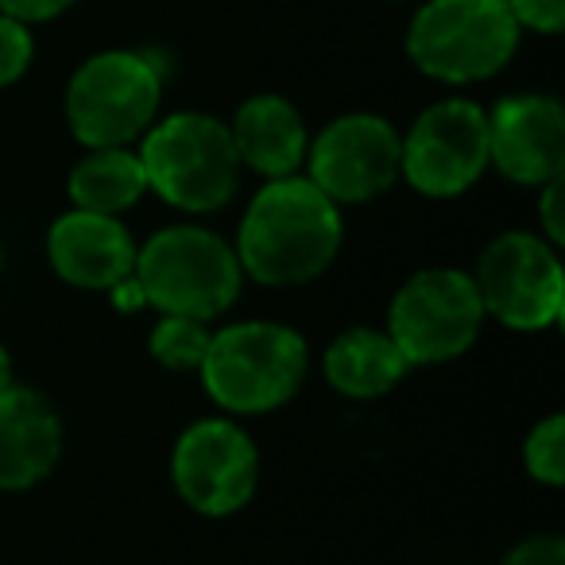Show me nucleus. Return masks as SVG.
Segmentation results:
<instances>
[{"instance_id": "18", "label": "nucleus", "mask_w": 565, "mask_h": 565, "mask_svg": "<svg viewBox=\"0 0 565 565\" xmlns=\"http://www.w3.org/2000/svg\"><path fill=\"white\" fill-rule=\"evenodd\" d=\"M210 338L213 333L205 330V322H198V318L163 315V322L151 330V356L174 372L202 369V356H205V349H210Z\"/></svg>"}, {"instance_id": "1", "label": "nucleus", "mask_w": 565, "mask_h": 565, "mask_svg": "<svg viewBox=\"0 0 565 565\" xmlns=\"http://www.w3.org/2000/svg\"><path fill=\"white\" fill-rule=\"evenodd\" d=\"M341 248V210L310 179H271L241 221L236 264L264 287H299L333 264Z\"/></svg>"}, {"instance_id": "6", "label": "nucleus", "mask_w": 565, "mask_h": 565, "mask_svg": "<svg viewBox=\"0 0 565 565\" xmlns=\"http://www.w3.org/2000/svg\"><path fill=\"white\" fill-rule=\"evenodd\" d=\"M163 97V74L148 55L102 51L74 71L66 120L86 148H128L151 128Z\"/></svg>"}, {"instance_id": "19", "label": "nucleus", "mask_w": 565, "mask_h": 565, "mask_svg": "<svg viewBox=\"0 0 565 565\" xmlns=\"http://www.w3.org/2000/svg\"><path fill=\"white\" fill-rule=\"evenodd\" d=\"M523 461L526 472L534 480L550 488H562L565 484V418L562 415H550L526 434V446H523Z\"/></svg>"}, {"instance_id": "11", "label": "nucleus", "mask_w": 565, "mask_h": 565, "mask_svg": "<svg viewBox=\"0 0 565 565\" xmlns=\"http://www.w3.org/2000/svg\"><path fill=\"white\" fill-rule=\"evenodd\" d=\"M310 182L338 205L380 198L399 179V132L384 117L349 113L322 128L307 148Z\"/></svg>"}, {"instance_id": "4", "label": "nucleus", "mask_w": 565, "mask_h": 565, "mask_svg": "<svg viewBox=\"0 0 565 565\" xmlns=\"http://www.w3.org/2000/svg\"><path fill=\"white\" fill-rule=\"evenodd\" d=\"M515 17L503 0H426L407 32V55L426 78L484 82L511 63L519 47Z\"/></svg>"}, {"instance_id": "14", "label": "nucleus", "mask_w": 565, "mask_h": 565, "mask_svg": "<svg viewBox=\"0 0 565 565\" xmlns=\"http://www.w3.org/2000/svg\"><path fill=\"white\" fill-rule=\"evenodd\" d=\"M63 454V426L40 392L4 387L0 392V488L20 492L55 469Z\"/></svg>"}, {"instance_id": "10", "label": "nucleus", "mask_w": 565, "mask_h": 565, "mask_svg": "<svg viewBox=\"0 0 565 565\" xmlns=\"http://www.w3.org/2000/svg\"><path fill=\"white\" fill-rule=\"evenodd\" d=\"M171 472L174 488L190 508L221 519L252 500L259 480V454L236 423L202 418L182 430Z\"/></svg>"}, {"instance_id": "12", "label": "nucleus", "mask_w": 565, "mask_h": 565, "mask_svg": "<svg viewBox=\"0 0 565 565\" xmlns=\"http://www.w3.org/2000/svg\"><path fill=\"white\" fill-rule=\"evenodd\" d=\"M488 163L511 182L542 186L565 171V113L557 97L515 94L488 113Z\"/></svg>"}, {"instance_id": "15", "label": "nucleus", "mask_w": 565, "mask_h": 565, "mask_svg": "<svg viewBox=\"0 0 565 565\" xmlns=\"http://www.w3.org/2000/svg\"><path fill=\"white\" fill-rule=\"evenodd\" d=\"M228 136H233L241 167H252L264 179H287V174H295L310 148V136L299 109L287 97H275V94L248 97L236 109Z\"/></svg>"}, {"instance_id": "3", "label": "nucleus", "mask_w": 565, "mask_h": 565, "mask_svg": "<svg viewBox=\"0 0 565 565\" xmlns=\"http://www.w3.org/2000/svg\"><path fill=\"white\" fill-rule=\"evenodd\" d=\"M310 369V349L287 326L241 322L213 333L202 356L205 392L233 415H264L291 399Z\"/></svg>"}, {"instance_id": "7", "label": "nucleus", "mask_w": 565, "mask_h": 565, "mask_svg": "<svg viewBox=\"0 0 565 565\" xmlns=\"http://www.w3.org/2000/svg\"><path fill=\"white\" fill-rule=\"evenodd\" d=\"M484 326L472 275L457 267H426L411 275L392 299L387 338L407 364H441L461 356Z\"/></svg>"}, {"instance_id": "21", "label": "nucleus", "mask_w": 565, "mask_h": 565, "mask_svg": "<svg viewBox=\"0 0 565 565\" xmlns=\"http://www.w3.org/2000/svg\"><path fill=\"white\" fill-rule=\"evenodd\" d=\"M519 28L539 35H557L565 28V0H503Z\"/></svg>"}, {"instance_id": "22", "label": "nucleus", "mask_w": 565, "mask_h": 565, "mask_svg": "<svg viewBox=\"0 0 565 565\" xmlns=\"http://www.w3.org/2000/svg\"><path fill=\"white\" fill-rule=\"evenodd\" d=\"M503 565H565V539L562 534H534V539H523Z\"/></svg>"}, {"instance_id": "9", "label": "nucleus", "mask_w": 565, "mask_h": 565, "mask_svg": "<svg viewBox=\"0 0 565 565\" xmlns=\"http://www.w3.org/2000/svg\"><path fill=\"white\" fill-rule=\"evenodd\" d=\"M488 167V113L449 97L423 113L399 140V174L426 198H457Z\"/></svg>"}, {"instance_id": "20", "label": "nucleus", "mask_w": 565, "mask_h": 565, "mask_svg": "<svg viewBox=\"0 0 565 565\" xmlns=\"http://www.w3.org/2000/svg\"><path fill=\"white\" fill-rule=\"evenodd\" d=\"M35 40L32 28L24 20H12L0 12V89L24 78V71L32 66Z\"/></svg>"}, {"instance_id": "13", "label": "nucleus", "mask_w": 565, "mask_h": 565, "mask_svg": "<svg viewBox=\"0 0 565 565\" xmlns=\"http://www.w3.org/2000/svg\"><path fill=\"white\" fill-rule=\"evenodd\" d=\"M47 256L55 271L86 291H113L136 267V244L117 217L74 210L51 225Z\"/></svg>"}, {"instance_id": "25", "label": "nucleus", "mask_w": 565, "mask_h": 565, "mask_svg": "<svg viewBox=\"0 0 565 565\" xmlns=\"http://www.w3.org/2000/svg\"><path fill=\"white\" fill-rule=\"evenodd\" d=\"M12 387V361H9V349L0 345V392Z\"/></svg>"}, {"instance_id": "5", "label": "nucleus", "mask_w": 565, "mask_h": 565, "mask_svg": "<svg viewBox=\"0 0 565 565\" xmlns=\"http://www.w3.org/2000/svg\"><path fill=\"white\" fill-rule=\"evenodd\" d=\"M148 190L190 213L221 210L236 194L241 159L233 136L217 117L174 113L148 128L140 148Z\"/></svg>"}, {"instance_id": "16", "label": "nucleus", "mask_w": 565, "mask_h": 565, "mask_svg": "<svg viewBox=\"0 0 565 565\" xmlns=\"http://www.w3.org/2000/svg\"><path fill=\"white\" fill-rule=\"evenodd\" d=\"M407 356L399 353L387 333L380 330H349L326 349V380L349 399H376L387 395L407 372Z\"/></svg>"}, {"instance_id": "17", "label": "nucleus", "mask_w": 565, "mask_h": 565, "mask_svg": "<svg viewBox=\"0 0 565 565\" xmlns=\"http://www.w3.org/2000/svg\"><path fill=\"white\" fill-rule=\"evenodd\" d=\"M143 194H148V174H143L140 151L94 148L71 171V198L78 210L117 217L120 210L140 202Z\"/></svg>"}, {"instance_id": "24", "label": "nucleus", "mask_w": 565, "mask_h": 565, "mask_svg": "<svg viewBox=\"0 0 565 565\" xmlns=\"http://www.w3.org/2000/svg\"><path fill=\"white\" fill-rule=\"evenodd\" d=\"M74 0H0V12L12 20H24V24H43V20H55L71 9Z\"/></svg>"}, {"instance_id": "2", "label": "nucleus", "mask_w": 565, "mask_h": 565, "mask_svg": "<svg viewBox=\"0 0 565 565\" xmlns=\"http://www.w3.org/2000/svg\"><path fill=\"white\" fill-rule=\"evenodd\" d=\"M241 275L233 244L198 225H171L156 233L143 248H136L132 267L143 302L198 322H210L233 307Z\"/></svg>"}, {"instance_id": "8", "label": "nucleus", "mask_w": 565, "mask_h": 565, "mask_svg": "<svg viewBox=\"0 0 565 565\" xmlns=\"http://www.w3.org/2000/svg\"><path fill=\"white\" fill-rule=\"evenodd\" d=\"M477 295L484 315L511 330H546L562 318L565 279L554 248L534 233H503L480 252Z\"/></svg>"}, {"instance_id": "23", "label": "nucleus", "mask_w": 565, "mask_h": 565, "mask_svg": "<svg viewBox=\"0 0 565 565\" xmlns=\"http://www.w3.org/2000/svg\"><path fill=\"white\" fill-rule=\"evenodd\" d=\"M562 205H565V179L557 174V179H550V182H542V228H546V236H550V244H562L565 241V213H562Z\"/></svg>"}]
</instances>
